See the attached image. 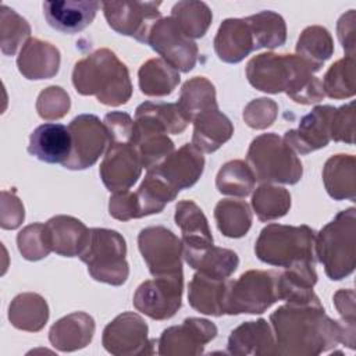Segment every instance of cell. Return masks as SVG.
<instances>
[{"label": "cell", "instance_id": "29", "mask_svg": "<svg viewBox=\"0 0 356 356\" xmlns=\"http://www.w3.org/2000/svg\"><path fill=\"white\" fill-rule=\"evenodd\" d=\"M184 259L197 273L221 280H228L239 264V257L234 250L214 245L184 248Z\"/></svg>", "mask_w": 356, "mask_h": 356}, {"label": "cell", "instance_id": "19", "mask_svg": "<svg viewBox=\"0 0 356 356\" xmlns=\"http://www.w3.org/2000/svg\"><path fill=\"white\" fill-rule=\"evenodd\" d=\"M102 3L93 0H56L43 3L47 24L63 33H78L92 24Z\"/></svg>", "mask_w": 356, "mask_h": 356}, {"label": "cell", "instance_id": "21", "mask_svg": "<svg viewBox=\"0 0 356 356\" xmlns=\"http://www.w3.org/2000/svg\"><path fill=\"white\" fill-rule=\"evenodd\" d=\"M72 150V140L68 127L57 122L39 125L29 136L28 153L40 161L64 164Z\"/></svg>", "mask_w": 356, "mask_h": 356}, {"label": "cell", "instance_id": "25", "mask_svg": "<svg viewBox=\"0 0 356 356\" xmlns=\"http://www.w3.org/2000/svg\"><path fill=\"white\" fill-rule=\"evenodd\" d=\"M60 60V50L56 46L29 38L17 57V67L26 79H49L58 72Z\"/></svg>", "mask_w": 356, "mask_h": 356}, {"label": "cell", "instance_id": "26", "mask_svg": "<svg viewBox=\"0 0 356 356\" xmlns=\"http://www.w3.org/2000/svg\"><path fill=\"white\" fill-rule=\"evenodd\" d=\"M214 50L224 63L242 61L254 49V40L245 18H227L221 22L214 38Z\"/></svg>", "mask_w": 356, "mask_h": 356}, {"label": "cell", "instance_id": "35", "mask_svg": "<svg viewBox=\"0 0 356 356\" xmlns=\"http://www.w3.org/2000/svg\"><path fill=\"white\" fill-rule=\"evenodd\" d=\"M140 92L146 96H167L181 81L179 71L163 58H150L138 71Z\"/></svg>", "mask_w": 356, "mask_h": 356}, {"label": "cell", "instance_id": "32", "mask_svg": "<svg viewBox=\"0 0 356 356\" xmlns=\"http://www.w3.org/2000/svg\"><path fill=\"white\" fill-rule=\"evenodd\" d=\"M175 224L181 228L184 248H206L213 245L209 221L202 209L192 200H181L175 206Z\"/></svg>", "mask_w": 356, "mask_h": 356}, {"label": "cell", "instance_id": "41", "mask_svg": "<svg viewBox=\"0 0 356 356\" xmlns=\"http://www.w3.org/2000/svg\"><path fill=\"white\" fill-rule=\"evenodd\" d=\"M256 178L252 168L243 160L227 161L216 177V186L220 193L245 197L254 189Z\"/></svg>", "mask_w": 356, "mask_h": 356}, {"label": "cell", "instance_id": "48", "mask_svg": "<svg viewBox=\"0 0 356 356\" xmlns=\"http://www.w3.org/2000/svg\"><path fill=\"white\" fill-rule=\"evenodd\" d=\"M278 115V106L268 97H259L246 104L243 120L253 129H266L273 125Z\"/></svg>", "mask_w": 356, "mask_h": 356}, {"label": "cell", "instance_id": "31", "mask_svg": "<svg viewBox=\"0 0 356 356\" xmlns=\"http://www.w3.org/2000/svg\"><path fill=\"white\" fill-rule=\"evenodd\" d=\"M228 280L196 273L189 282L188 300L199 313L220 317L224 314V299Z\"/></svg>", "mask_w": 356, "mask_h": 356}, {"label": "cell", "instance_id": "16", "mask_svg": "<svg viewBox=\"0 0 356 356\" xmlns=\"http://www.w3.org/2000/svg\"><path fill=\"white\" fill-rule=\"evenodd\" d=\"M142 163L131 143H110L99 172L104 186L113 192L128 191L140 177Z\"/></svg>", "mask_w": 356, "mask_h": 356}, {"label": "cell", "instance_id": "50", "mask_svg": "<svg viewBox=\"0 0 356 356\" xmlns=\"http://www.w3.org/2000/svg\"><path fill=\"white\" fill-rule=\"evenodd\" d=\"M104 125L108 129L111 143H131L134 134V120L122 111H111L104 115Z\"/></svg>", "mask_w": 356, "mask_h": 356}, {"label": "cell", "instance_id": "33", "mask_svg": "<svg viewBox=\"0 0 356 356\" xmlns=\"http://www.w3.org/2000/svg\"><path fill=\"white\" fill-rule=\"evenodd\" d=\"M8 320L18 330L38 332L49 320L47 302L39 293H19L10 303Z\"/></svg>", "mask_w": 356, "mask_h": 356}, {"label": "cell", "instance_id": "53", "mask_svg": "<svg viewBox=\"0 0 356 356\" xmlns=\"http://www.w3.org/2000/svg\"><path fill=\"white\" fill-rule=\"evenodd\" d=\"M355 21H356V13L355 10H349L339 18L337 25V33L342 44V49L346 51V56H353V57H355Z\"/></svg>", "mask_w": 356, "mask_h": 356}, {"label": "cell", "instance_id": "12", "mask_svg": "<svg viewBox=\"0 0 356 356\" xmlns=\"http://www.w3.org/2000/svg\"><path fill=\"white\" fill-rule=\"evenodd\" d=\"M149 328L145 320L134 313L118 314L103 330L104 349L115 356H139L154 353L156 339H149Z\"/></svg>", "mask_w": 356, "mask_h": 356}, {"label": "cell", "instance_id": "54", "mask_svg": "<svg viewBox=\"0 0 356 356\" xmlns=\"http://www.w3.org/2000/svg\"><path fill=\"white\" fill-rule=\"evenodd\" d=\"M334 305L343 323L355 325V291L339 289L334 295Z\"/></svg>", "mask_w": 356, "mask_h": 356}, {"label": "cell", "instance_id": "46", "mask_svg": "<svg viewBox=\"0 0 356 356\" xmlns=\"http://www.w3.org/2000/svg\"><path fill=\"white\" fill-rule=\"evenodd\" d=\"M17 245L22 257L31 261L40 260L51 252L46 225L42 222H35L22 228L17 235Z\"/></svg>", "mask_w": 356, "mask_h": 356}, {"label": "cell", "instance_id": "3", "mask_svg": "<svg viewBox=\"0 0 356 356\" xmlns=\"http://www.w3.org/2000/svg\"><path fill=\"white\" fill-rule=\"evenodd\" d=\"M72 83L78 93L95 96L106 106L125 104L132 95L127 65L110 49H97L75 63Z\"/></svg>", "mask_w": 356, "mask_h": 356}, {"label": "cell", "instance_id": "8", "mask_svg": "<svg viewBox=\"0 0 356 356\" xmlns=\"http://www.w3.org/2000/svg\"><path fill=\"white\" fill-rule=\"evenodd\" d=\"M275 271L249 270L238 280H228L224 314H260L278 300Z\"/></svg>", "mask_w": 356, "mask_h": 356}, {"label": "cell", "instance_id": "28", "mask_svg": "<svg viewBox=\"0 0 356 356\" xmlns=\"http://www.w3.org/2000/svg\"><path fill=\"white\" fill-rule=\"evenodd\" d=\"M192 145L200 152L213 153L228 142L234 134L231 120L218 107L206 110L193 118Z\"/></svg>", "mask_w": 356, "mask_h": 356}, {"label": "cell", "instance_id": "22", "mask_svg": "<svg viewBox=\"0 0 356 356\" xmlns=\"http://www.w3.org/2000/svg\"><path fill=\"white\" fill-rule=\"evenodd\" d=\"M51 252L64 256H81L90 238V229L72 216H54L46 224Z\"/></svg>", "mask_w": 356, "mask_h": 356}, {"label": "cell", "instance_id": "15", "mask_svg": "<svg viewBox=\"0 0 356 356\" xmlns=\"http://www.w3.org/2000/svg\"><path fill=\"white\" fill-rule=\"evenodd\" d=\"M217 327L206 318L189 317L179 325H172L163 331L157 339L159 355L163 356H191L200 355L206 343L214 339Z\"/></svg>", "mask_w": 356, "mask_h": 356}, {"label": "cell", "instance_id": "9", "mask_svg": "<svg viewBox=\"0 0 356 356\" xmlns=\"http://www.w3.org/2000/svg\"><path fill=\"white\" fill-rule=\"evenodd\" d=\"M138 246L153 277L182 274L184 245L171 229L146 227L138 235Z\"/></svg>", "mask_w": 356, "mask_h": 356}, {"label": "cell", "instance_id": "47", "mask_svg": "<svg viewBox=\"0 0 356 356\" xmlns=\"http://www.w3.org/2000/svg\"><path fill=\"white\" fill-rule=\"evenodd\" d=\"M71 107L68 93L60 86H49L43 89L36 100V110L40 118L51 121L63 118Z\"/></svg>", "mask_w": 356, "mask_h": 356}, {"label": "cell", "instance_id": "30", "mask_svg": "<svg viewBox=\"0 0 356 356\" xmlns=\"http://www.w3.org/2000/svg\"><path fill=\"white\" fill-rule=\"evenodd\" d=\"M327 193L335 200L356 199V159L352 154H335L323 168Z\"/></svg>", "mask_w": 356, "mask_h": 356}, {"label": "cell", "instance_id": "27", "mask_svg": "<svg viewBox=\"0 0 356 356\" xmlns=\"http://www.w3.org/2000/svg\"><path fill=\"white\" fill-rule=\"evenodd\" d=\"M95 334V320L85 312H74L57 320L50 331V343L61 352H74L89 345Z\"/></svg>", "mask_w": 356, "mask_h": 356}, {"label": "cell", "instance_id": "7", "mask_svg": "<svg viewBox=\"0 0 356 356\" xmlns=\"http://www.w3.org/2000/svg\"><path fill=\"white\" fill-rule=\"evenodd\" d=\"M127 243L121 234L107 228H90V238L79 259L88 266L93 280L108 285H122L129 275Z\"/></svg>", "mask_w": 356, "mask_h": 356}, {"label": "cell", "instance_id": "43", "mask_svg": "<svg viewBox=\"0 0 356 356\" xmlns=\"http://www.w3.org/2000/svg\"><path fill=\"white\" fill-rule=\"evenodd\" d=\"M324 95L332 99L352 97L356 92L355 85V57L345 56L335 61L323 78Z\"/></svg>", "mask_w": 356, "mask_h": 356}, {"label": "cell", "instance_id": "40", "mask_svg": "<svg viewBox=\"0 0 356 356\" xmlns=\"http://www.w3.org/2000/svg\"><path fill=\"white\" fill-rule=\"evenodd\" d=\"M171 18L191 39L203 38L211 24L213 14L204 1L182 0L174 4Z\"/></svg>", "mask_w": 356, "mask_h": 356}, {"label": "cell", "instance_id": "39", "mask_svg": "<svg viewBox=\"0 0 356 356\" xmlns=\"http://www.w3.org/2000/svg\"><path fill=\"white\" fill-rule=\"evenodd\" d=\"M250 26L254 49H275L286 40V24L284 18L270 10L260 11L257 14L245 18Z\"/></svg>", "mask_w": 356, "mask_h": 356}, {"label": "cell", "instance_id": "2", "mask_svg": "<svg viewBox=\"0 0 356 356\" xmlns=\"http://www.w3.org/2000/svg\"><path fill=\"white\" fill-rule=\"evenodd\" d=\"M249 83L266 93L285 92L293 102L313 104L324 99L321 81L313 68L296 54L261 53L246 65Z\"/></svg>", "mask_w": 356, "mask_h": 356}, {"label": "cell", "instance_id": "18", "mask_svg": "<svg viewBox=\"0 0 356 356\" xmlns=\"http://www.w3.org/2000/svg\"><path fill=\"white\" fill-rule=\"evenodd\" d=\"M131 145L136 149L142 167L146 170L157 167L174 152V142L167 131L147 115H135Z\"/></svg>", "mask_w": 356, "mask_h": 356}, {"label": "cell", "instance_id": "38", "mask_svg": "<svg viewBox=\"0 0 356 356\" xmlns=\"http://www.w3.org/2000/svg\"><path fill=\"white\" fill-rule=\"evenodd\" d=\"M214 218L220 232L228 238L245 236L252 225V211L243 200H220L214 209Z\"/></svg>", "mask_w": 356, "mask_h": 356}, {"label": "cell", "instance_id": "23", "mask_svg": "<svg viewBox=\"0 0 356 356\" xmlns=\"http://www.w3.org/2000/svg\"><path fill=\"white\" fill-rule=\"evenodd\" d=\"M227 352L235 356L275 355V338L267 320L245 321L231 331Z\"/></svg>", "mask_w": 356, "mask_h": 356}, {"label": "cell", "instance_id": "10", "mask_svg": "<svg viewBox=\"0 0 356 356\" xmlns=\"http://www.w3.org/2000/svg\"><path fill=\"white\" fill-rule=\"evenodd\" d=\"M72 150L63 167L68 170H85L93 165L107 152L111 138L107 127L95 114H79L68 125Z\"/></svg>", "mask_w": 356, "mask_h": 356}, {"label": "cell", "instance_id": "37", "mask_svg": "<svg viewBox=\"0 0 356 356\" xmlns=\"http://www.w3.org/2000/svg\"><path fill=\"white\" fill-rule=\"evenodd\" d=\"M177 104L189 122L193 121V118L200 113L218 107L214 85L204 76L188 79L181 88Z\"/></svg>", "mask_w": 356, "mask_h": 356}, {"label": "cell", "instance_id": "11", "mask_svg": "<svg viewBox=\"0 0 356 356\" xmlns=\"http://www.w3.org/2000/svg\"><path fill=\"white\" fill-rule=\"evenodd\" d=\"M184 274L161 275L143 281L135 291L134 306L153 320L171 318L181 307Z\"/></svg>", "mask_w": 356, "mask_h": 356}, {"label": "cell", "instance_id": "44", "mask_svg": "<svg viewBox=\"0 0 356 356\" xmlns=\"http://www.w3.org/2000/svg\"><path fill=\"white\" fill-rule=\"evenodd\" d=\"M31 26L25 18L17 14L6 4L0 8V36L1 53L4 56H14L18 47L29 39Z\"/></svg>", "mask_w": 356, "mask_h": 356}, {"label": "cell", "instance_id": "36", "mask_svg": "<svg viewBox=\"0 0 356 356\" xmlns=\"http://www.w3.org/2000/svg\"><path fill=\"white\" fill-rule=\"evenodd\" d=\"M332 53L334 42L324 26L312 25L303 29L296 43V56L307 63L314 72L320 71Z\"/></svg>", "mask_w": 356, "mask_h": 356}, {"label": "cell", "instance_id": "6", "mask_svg": "<svg viewBox=\"0 0 356 356\" xmlns=\"http://www.w3.org/2000/svg\"><path fill=\"white\" fill-rule=\"evenodd\" d=\"M246 163L252 168L256 181L263 184H288L300 181L303 167L296 153L277 134L256 136L246 154Z\"/></svg>", "mask_w": 356, "mask_h": 356}, {"label": "cell", "instance_id": "34", "mask_svg": "<svg viewBox=\"0 0 356 356\" xmlns=\"http://www.w3.org/2000/svg\"><path fill=\"white\" fill-rule=\"evenodd\" d=\"M178 192L179 191L175 189L170 182H167L157 171L147 170L145 179L135 192L139 209V218L163 211L164 206L172 202L177 197Z\"/></svg>", "mask_w": 356, "mask_h": 356}, {"label": "cell", "instance_id": "24", "mask_svg": "<svg viewBox=\"0 0 356 356\" xmlns=\"http://www.w3.org/2000/svg\"><path fill=\"white\" fill-rule=\"evenodd\" d=\"M317 282V273L314 263L302 261L277 275L278 300H285L292 305L318 303L320 299L314 293L313 286Z\"/></svg>", "mask_w": 356, "mask_h": 356}, {"label": "cell", "instance_id": "42", "mask_svg": "<svg viewBox=\"0 0 356 356\" xmlns=\"http://www.w3.org/2000/svg\"><path fill=\"white\" fill-rule=\"evenodd\" d=\"M252 207L260 221L284 217L291 209V193L273 184H261L252 196Z\"/></svg>", "mask_w": 356, "mask_h": 356}, {"label": "cell", "instance_id": "5", "mask_svg": "<svg viewBox=\"0 0 356 356\" xmlns=\"http://www.w3.org/2000/svg\"><path fill=\"white\" fill-rule=\"evenodd\" d=\"M254 253L263 263L284 268L302 261L316 264V231L307 225L268 224L260 231Z\"/></svg>", "mask_w": 356, "mask_h": 356}, {"label": "cell", "instance_id": "45", "mask_svg": "<svg viewBox=\"0 0 356 356\" xmlns=\"http://www.w3.org/2000/svg\"><path fill=\"white\" fill-rule=\"evenodd\" d=\"M135 115H147L156 120L167 131V134L174 135L184 132L189 124V120L185 117L177 103L145 102L136 107Z\"/></svg>", "mask_w": 356, "mask_h": 356}, {"label": "cell", "instance_id": "1", "mask_svg": "<svg viewBox=\"0 0 356 356\" xmlns=\"http://www.w3.org/2000/svg\"><path fill=\"white\" fill-rule=\"evenodd\" d=\"M270 323L275 355L314 356L334 349L338 343L355 348V325L328 317L321 302L286 303L271 313Z\"/></svg>", "mask_w": 356, "mask_h": 356}, {"label": "cell", "instance_id": "17", "mask_svg": "<svg viewBox=\"0 0 356 356\" xmlns=\"http://www.w3.org/2000/svg\"><path fill=\"white\" fill-rule=\"evenodd\" d=\"M335 111L332 106H316L309 114L303 115L296 129H289L284 135V140L289 147L300 154L325 147L331 140L330 124Z\"/></svg>", "mask_w": 356, "mask_h": 356}, {"label": "cell", "instance_id": "14", "mask_svg": "<svg viewBox=\"0 0 356 356\" xmlns=\"http://www.w3.org/2000/svg\"><path fill=\"white\" fill-rule=\"evenodd\" d=\"M161 1H103L107 24L115 32L146 43L152 26L161 18Z\"/></svg>", "mask_w": 356, "mask_h": 356}, {"label": "cell", "instance_id": "13", "mask_svg": "<svg viewBox=\"0 0 356 356\" xmlns=\"http://www.w3.org/2000/svg\"><path fill=\"white\" fill-rule=\"evenodd\" d=\"M146 43L177 71L189 72L197 61V44L171 17L160 18L152 26Z\"/></svg>", "mask_w": 356, "mask_h": 356}, {"label": "cell", "instance_id": "49", "mask_svg": "<svg viewBox=\"0 0 356 356\" xmlns=\"http://www.w3.org/2000/svg\"><path fill=\"white\" fill-rule=\"evenodd\" d=\"M330 135L335 142H343L353 145L355 143V102H349L348 104L335 108L331 124H330Z\"/></svg>", "mask_w": 356, "mask_h": 356}, {"label": "cell", "instance_id": "4", "mask_svg": "<svg viewBox=\"0 0 356 356\" xmlns=\"http://www.w3.org/2000/svg\"><path fill=\"white\" fill-rule=\"evenodd\" d=\"M316 256L330 280L350 275L356 264V209L339 211L316 234Z\"/></svg>", "mask_w": 356, "mask_h": 356}, {"label": "cell", "instance_id": "51", "mask_svg": "<svg viewBox=\"0 0 356 356\" xmlns=\"http://www.w3.org/2000/svg\"><path fill=\"white\" fill-rule=\"evenodd\" d=\"M25 217L24 206L21 200L15 196V192H1V211H0V225L4 229L18 228Z\"/></svg>", "mask_w": 356, "mask_h": 356}, {"label": "cell", "instance_id": "20", "mask_svg": "<svg viewBox=\"0 0 356 356\" xmlns=\"http://www.w3.org/2000/svg\"><path fill=\"white\" fill-rule=\"evenodd\" d=\"M150 170L157 171L175 189L181 191L191 188L197 182L204 170V157L196 146L186 143L178 150H174L157 167Z\"/></svg>", "mask_w": 356, "mask_h": 356}, {"label": "cell", "instance_id": "52", "mask_svg": "<svg viewBox=\"0 0 356 356\" xmlns=\"http://www.w3.org/2000/svg\"><path fill=\"white\" fill-rule=\"evenodd\" d=\"M108 213L111 217L120 221L139 218V209L135 192L124 191L114 193L108 202Z\"/></svg>", "mask_w": 356, "mask_h": 356}]
</instances>
